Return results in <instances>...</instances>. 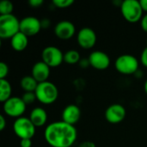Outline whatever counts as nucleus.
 Returning <instances> with one entry per match:
<instances>
[{"instance_id":"nucleus-9","label":"nucleus","mask_w":147,"mask_h":147,"mask_svg":"<svg viewBox=\"0 0 147 147\" xmlns=\"http://www.w3.org/2000/svg\"><path fill=\"white\" fill-rule=\"evenodd\" d=\"M41 28V21L34 16H26L20 21V31L28 37L36 35Z\"/></svg>"},{"instance_id":"nucleus-15","label":"nucleus","mask_w":147,"mask_h":147,"mask_svg":"<svg viewBox=\"0 0 147 147\" xmlns=\"http://www.w3.org/2000/svg\"><path fill=\"white\" fill-rule=\"evenodd\" d=\"M81 116V110L78 106L75 104H70L66 106L62 112V121L75 126V124L79 121Z\"/></svg>"},{"instance_id":"nucleus-14","label":"nucleus","mask_w":147,"mask_h":147,"mask_svg":"<svg viewBox=\"0 0 147 147\" xmlns=\"http://www.w3.org/2000/svg\"><path fill=\"white\" fill-rule=\"evenodd\" d=\"M31 76L39 84L46 82L50 76V67L43 61H38L32 67Z\"/></svg>"},{"instance_id":"nucleus-11","label":"nucleus","mask_w":147,"mask_h":147,"mask_svg":"<svg viewBox=\"0 0 147 147\" xmlns=\"http://www.w3.org/2000/svg\"><path fill=\"white\" fill-rule=\"evenodd\" d=\"M126 109L121 104L114 103L105 111V118L111 124H118L126 117Z\"/></svg>"},{"instance_id":"nucleus-1","label":"nucleus","mask_w":147,"mask_h":147,"mask_svg":"<svg viewBox=\"0 0 147 147\" xmlns=\"http://www.w3.org/2000/svg\"><path fill=\"white\" fill-rule=\"evenodd\" d=\"M44 138L52 147H71L78 138L75 126L63 121L50 123L45 129Z\"/></svg>"},{"instance_id":"nucleus-4","label":"nucleus","mask_w":147,"mask_h":147,"mask_svg":"<svg viewBox=\"0 0 147 147\" xmlns=\"http://www.w3.org/2000/svg\"><path fill=\"white\" fill-rule=\"evenodd\" d=\"M20 32V21L13 14L0 16V37L11 39Z\"/></svg>"},{"instance_id":"nucleus-21","label":"nucleus","mask_w":147,"mask_h":147,"mask_svg":"<svg viewBox=\"0 0 147 147\" xmlns=\"http://www.w3.org/2000/svg\"><path fill=\"white\" fill-rule=\"evenodd\" d=\"M14 9V5L9 0H2L0 2V14L1 16L11 15Z\"/></svg>"},{"instance_id":"nucleus-29","label":"nucleus","mask_w":147,"mask_h":147,"mask_svg":"<svg viewBox=\"0 0 147 147\" xmlns=\"http://www.w3.org/2000/svg\"><path fill=\"white\" fill-rule=\"evenodd\" d=\"M78 147H96L95 143L92 141H84L82 142Z\"/></svg>"},{"instance_id":"nucleus-17","label":"nucleus","mask_w":147,"mask_h":147,"mask_svg":"<svg viewBox=\"0 0 147 147\" xmlns=\"http://www.w3.org/2000/svg\"><path fill=\"white\" fill-rule=\"evenodd\" d=\"M28 45V37L21 31L10 39V46L16 52L24 51Z\"/></svg>"},{"instance_id":"nucleus-2","label":"nucleus","mask_w":147,"mask_h":147,"mask_svg":"<svg viewBox=\"0 0 147 147\" xmlns=\"http://www.w3.org/2000/svg\"><path fill=\"white\" fill-rule=\"evenodd\" d=\"M34 93L37 100L45 105L53 103L59 96V90L57 86L49 81L40 83Z\"/></svg>"},{"instance_id":"nucleus-26","label":"nucleus","mask_w":147,"mask_h":147,"mask_svg":"<svg viewBox=\"0 0 147 147\" xmlns=\"http://www.w3.org/2000/svg\"><path fill=\"white\" fill-rule=\"evenodd\" d=\"M43 3H44L43 0H29L28 2L29 5L33 8H38L40 5H42Z\"/></svg>"},{"instance_id":"nucleus-31","label":"nucleus","mask_w":147,"mask_h":147,"mask_svg":"<svg viewBox=\"0 0 147 147\" xmlns=\"http://www.w3.org/2000/svg\"><path fill=\"white\" fill-rule=\"evenodd\" d=\"M140 3L141 4L143 11H146L147 13V0H141V1H140Z\"/></svg>"},{"instance_id":"nucleus-24","label":"nucleus","mask_w":147,"mask_h":147,"mask_svg":"<svg viewBox=\"0 0 147 147\" xmlns=\"http://www.w3.org/2000/svg\"><path fill=\"white\" fill-rule=\"evenodd\" d=\"M9 74V66L6 63H0V79H6L7 75Z\"/></svg>"},{"instance_id":"nucleus-8","label":"nucleus","mask_w":147,"mask_h":147,"mask_svg":"<svg viewBox=\"0 0 147 147\" xmlns=\"http://www.w3.org/2000/svg\"><path fill=\"white\" fill-rule=\"evenodd\" d=\"M41 58L42 61L50 68L57 67L64 62V53L59 47L54 46L45 47L41 53Z\"/></svg>"},{"instance_id":"nucleus-3","label":"nucleus","mask_w":147,"mask_h":147,"mask_svg":"<svg viewBox=\"0 0 147 147\" xmlns=\"http://www.w3.org/2000/svg\"><path fill=\"white\" fill-rule=\"evenodd\" d=\"M121 12L123 17L131 23H136L141 21L143 9L140 1L138 0H124L121 3Z\"/></svg>"},{"instance_id":"nucleus-10","label":"nucleus","mask_w":147,"mask_h":147,"mask_svg":"<svg viewBox=\"0 0 147 147\" xmlns=\"http://www.w3.org/2000/svg\"><path fill=\"white\" fill-rule=\"evenodd\" d=\"M77 40L78 45L82 48L90 49L96 45L97 38L96 32L92 28L84 27L78 31L77 34Z\"/></svg>"},{"instance_id":"nucleus-16","label":"nucleus","mask_w":147,"mask_h":147,"mask_svg":"<svg viewBox=\"0 0 147 147\" xmlns=\"http://www.w3.org/2000/svg\"><path fill=\"white\" fill-rule=\"evenodd\" d=\"M29 120L34 125L35 127L44 126L47 121V114L43 108L36 107L32 109L29 115Z\"/></svg>"},{"instance_id":"nucleus-5","label":"nucleus","mask_w":147,"mask_h":147,"mask_svg":"<svg viewBox=\"0 0 147 147\" xmlns=\"http://www.w3.org/2000/svg\"><path fill=\"white\" fill-rule=\"evenodd\" d=\"M139 60L131 54L120 55L115 62V67L118 72L123 75H131L135 73L139 69Z\"/></svg>"},{"instance_id":"nucleus-23","label":"nucleus","mask_w":147,"mask_h":147,"mask_svg":"<svg viewBox=\"0 0 147 147\" xmlns=\"http://www.w3.org/2000/svg\"><path fill=\"white\" fill-rule=\"evenodd\" d=\"M22 101L25 102L26 105H30L32 103H34V102L35 100H37L35 93L34 92H25L22 96Z\"/></svg>"},{"instance_id":"nucleus-18","label":"nucleus","mask_w":147,"mask_h":147,"mask_svg":"<svg viewBox=\"0 0 147 147\" xmlns=\"http://www.w3.org/2000/svg\"><path fill=\"white\" fill-rule=\"evenodd\" d=\"M39 83L32 76H24L21 81L20 85L25 92H34Z\"/></svg>"},{"instance_id":"nucleus-30","label":"nucleus","mask_w":147,"mask_h":147,"mask_svg":"<svg viewBox=\"0 0 147 147\" xmlns=\"http://www.w3.org/2000/svg\"><path fill=\"white\" fill-rule=\"evenodd\" d=\"M6 127V120L3 115H0V131H3Z\"/></svg>"},{"instance_id":"nucleus-20","label":"nucleus","mask_w":147,"mask_h":147,"mask_svg":"<svg viewBox=\"0 0 147 147\" xmlns=\"http://www.w3.org/2000/svg\"><path fill=\"white\" fill-rule=\"evenodd\" d=\"M64 62L69 65H75L80 62V54L77 50H69L64 53Z\"/></svg>"},{"instance_id":"nucleus-25","label":"nucleus","mask_w":147,"mask_h":147,"mask_svg":"<svg viewBox=\"0 0 147 147\" xmlns=\"http://www.w3.org/2000/svg\"><path fill=\"white\" fill-rule=\"evenodd\" d=\"M140 62L144 66L147 67V47L142 51V53L140 55Z\"/></svg>"},{"instance_id":"nucleus-13","label":"nucleus","mask_w":147,"mask_h":147,"mask_svg":"<svg viewBox=\"0 0 147 147\" xmlns=\"http://www.w3.org/2000/svg\"><path fill=\"white\" fill-rule=\"evenodd\" d=\"M75 33L76 28L74 24L67 20L60 21L54 28V34L60 40H69L74 36Z\"/></svg>"},{"instance_id":"nucleus-22","label":"nucleus","mask_w":147,"mask_h":147,"mask_svg":"<svg viewBox=\"0 0 147 147\" xmlns=\"http://www.w3.org/2000/svg\"><path fill=\"white\" fill-rule=\"evenodd\" d=\"M53 3L59 9H65L71 7L73 3V0H53Z\"/></svg>"},{"instance_id":"nucleus-19","label":"nucleus","mask_w":147,"mask_h":147,"mask_svg":"<svg viewBox=\"0 0 147 147\" xmlns=\"http://www.w3.org/2000/svg\"><path fill=\"white\" fill-rule=\"evenodd\" d=\"M11 85L7 79H0V102L3 103L11 97Z\"/></svg>"},{"instance_id":"nucleus-7","label":"nucleus","mask_w":147,"mask_h":147,"mask_svg":"<svg viewBox=\"0 0 147 147\" xmlns=\"http://www.w3.org/2000/svg\"><path fill=\"white\" fill-rule=\"evenodd\" d=\"M27 105L22 101V97L11 96L9 100L3 102V109L6 115L9 117L20 118L26 110Z\"/></svg>"},{"instance_id":"nucleus-28","label":"nucleus","mask_w":147,"mask_h":147,"mask_svg":"<svg viewBox=\"0 0 147 147\" xmlns=\"http://www.w3.org/2000/svg\"><path fill=\"white\" fill-rule=\"evenodd\" d=\"M140 26H141L142 29L147 33V13L142 17V19L140 21Z\"/></svg>"},{"instance_id":"nucleus-6","label":"nucleus","mask_w":147,"mask_h":147,"mask_svg":"<svg viewBox=\"0 0 147 147\" xmlns=\"http://www.w3.org/2000/svg\"><path fill=\"white\" fill-rule=\"evenodd\" d=\"M35 127L27 117H20L16 119L13 124V130L16 135L20 138V140L23 139H32L35 134Z\"/></svg>"},{"instance_id":"nucleus-32","label":"nucleus","mask_w":147,"mask_h":147,"mask_svg":"<svg viewBox=\"0 0 147 147\" xmlns=\"http://www.w3.org/2000/svg\"><path fill=\"white\" fill-rule=\"evenodd\" d=\"M144 89H145V91H146V95H147V79H146V83H145Z\"/></svg>"},{"instance_id":"nucleus-27","label":"nucleus","mask_w":147,"mask_h":147,"mask_svg":"<svg viewBox=\"0 0 147 147\" xmlns=\"http://www.w3.org/2000/svg\"><path fill=\"white\" fill-rule=\"evenodd\" d=\"M20 146L21 147H31L32 146V140L30 139H23L20 140Z\"/></svg>"},{"instance_id":"nucleus-12","label":"nucleus","mask_w":147,"mask_h":147,"mask_svg":"<svg viewBox=\"0 0 147 147\" xmlns=\"http://www.w3.org/2000/svg\"><path fill=\"white\" fill-rule=\"evenodd\" d=\"M90 65L99 71L106 70L110 65V58L109 55L102 51H94L89 56Z\"/></svg>"}]
</instances>
